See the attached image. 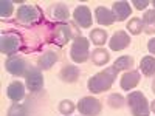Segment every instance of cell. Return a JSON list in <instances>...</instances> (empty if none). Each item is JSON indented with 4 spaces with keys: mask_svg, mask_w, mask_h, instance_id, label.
I'll use <instances>...</instances> for the list:
<instances>
[{
    "mask_svg": "<svg viewBox=\"0 0 155 116\" xmlns=\"http://www.w3.org/2000/svg\"><path fill=\"white\" fill-rule=\"evenodd\" d=\"M116 68L112 65V67H107L106 70H102L96 74H93L92 77L88 79L87 82V88L92 95H99V93H104V92H109L112 88L115 79H116Z\"/></svg>",
    "mask_w": 155,
    "mask_h": 116,
    "instance_id": "1",
    "label": "cell"
},
{
    "mask_svg": "<svg viewBox=\"0 0 155 116\" xmlns=\"http://www.w3.org/2000/svg\"><path fill=\"white\" fill-rule=\"evenodd\" d=\"M132 116H149L150 114V102L143 95V92H130L126 98Z\"/></svg>",
    "mask_w": 155,
    "mask_h": 116,
    "instance_id": "2",
    "label": "cell"
},
{
    "mask_svg": "<svg viewBox=\"0 0 155 116\" xmlns=\"http://www.w3.org/2000/svg\"><path fill=\"white\" fill-rule=\"evenodd\" d=\"M90 42L84 36H76L70 47V57L74 63H84L90 59Z\"/></svg>",
    "mask_w": 155,
    "mask_h": 116,
    "instance_id": "3",
    "label": "cell"
},
{
    "mask_svg": "<svg viewBox=\"0 0 155 116\" xmlns=\"http://www.w3.org/2000/svg\"><path fill=\"white\" fill-rule=\"evenodd\" d=\"M76 108L84 116H98L102 110V104L99 99H96L93 96H84L79 99Z\"/></svg>",
    "mask_w": 155,
    "mask_h": 116,
    "instance_id": "4",
    "label": "cell"
},
{
    "mask_svg": "<svg viewBox=\"0 0 155 116\" xmlns=\"http://www.w3.org/2000/svg\"><path fill=\"white\" fill-rule=\"evenodd\" d=\"M5 70L12 74V76H16V77H20V76H25L28 73L30 67H28V62L25 60L22 56H9L6 60H5Z\"/></svg>",
    "mask_w": 155,
    "mask_h": 116,
    "instance_id": "5",
    "label": "cell"
},
{
    "mask_svg": "<svg viewBox=\"0 0 155 116\" xmlns=\"http://www.w3.org/2000/svg\"><path fill=\"white\" fill-rule=\"evenodd\" d=\"M17 20L23 25H34L37 22H41V11L34 5H22L17 12Z\"/></svg>",
    "mask_w": 155,
    "mask_h": 116,
    "instance_id": "6",
    "label": "cell"
},
{
    "mask_svg": "<svg viewBox=\"0 0 155 116\" xmlns=\"http://www.w3.org/2000/svg\"><path fill=\"white\" fill-rule=\"evenodd\" d=\"M22 42H20V37L16 33H6L2 36V40H0V51L3 54L9 56H14L17 51L20 50Z\"/></svg>",
    "mask_w": 155,
    "mask_h": 116,
    "instance_id": "7",
    "label": "cell"
},
{
    "mask_svg": "<svg viewBox=\"0 0 155 116\" xmlns=\"http://www.w3.org/2000/svg\"><path fill=\"white\" fill-rule=\"evenodd\" d=\"M25 85L30 92L37 93L44 88V74L42 70H39L37 67H30L28 73L25 74Z\"/></svg>",
    "mask_w": 155,
    "mask_h": 116,
    "instance_id": "8",
    "label": "cell"
},
{
    "mask_svg": "<svg viewBox=\"0 0 155 116\" xmlns=\"http://www.w3.org/2000/svg\"><path fill=\"white\" fill-rule=\"evenodd\" d=\"M130 42H132L130 34H129L127 31H116L110 37V40L107 44H109V48L112 51H123V50L130 47Z\"/></svg>",
    "mask_w": 155,
    "mask_h": 116,
    "instance_id": "9",
    "label": "cell"
},
{
    "mask_svg": "<svg viewBox=\"0 0 155 116\" xmlns=\"http://www.w3.org/2000/svg\"><path fill=\"white\" fill-rule=\"evenodd\" d=\"M73 20L79 25L81 28H90V27H92V22H93L90 8L85 6V5L76 6L74 11H73Z\"/></svg>",
    "mask_w": 155,
    "mask_h": 116,
    "instance_id": "10",
    "label": "cell"
},
{
    "mask_svg": "<svg viewBox=\"0 0 155 116\" xmlns=\"http://www.w3.org/2000/svg\"><path fill=\"white\" fill-rule=\"evenodd\" d=\"M140 81H141L140 71H137V70H129V71H126V73L121 76L120 87L124 90V92H130V90H134L135 87H138Z\"/></svg>",
    "mask_w": 155,
    "mask_h": 116,
    "instance_id": "11",
    "label": "cell"
},
{
    "mask_svg": "<svg viewBox=\"0 0 155 116\" xmlns=\"http://www.w3.org/2000/svg\"><path fill=\"white\" fill-rule=\"evenodd\" d=\"M112 12L115 16V20L118 22H124L127 17H130L132 14V6L126 0H120V2H113L112 5Z\"/></svg>",
    "mask_w": 155,
    "mask_h": 116,
    "instance_id": "12",
    "label": "cell"
},
{
    "mask_svg": "<svg viewBox=\"0 0 155 116\" xmlns=\"http://www.w3.org/2000/svg\"><path fill=\"white\" fill-rule=\"evenodd\" d=\"M48 16L53 19V20H58V22H64L65 23L70 17V11H68V6L65 3H53L50 8H48Z\"/></svg>",
    "mask_w": 155,
    "mask_h": 116,
    "instance_id": "13",
    "label": "cell"
},
{
    "mask_svg": "<svg viewBox=\"0 0 155 116\" xmlns=\"http://www.w3.org/2000/svg\"><path fill=\"white\" fill-rule=\"evenodd\" d=\"M73 37V30L68 23H61L56 27L54 31V44H58L59 47L65 45L70 39Z\"/></svg>",
    "mask_w": 155,
    "mask_h": 116,
    "instance_id": "14",
    "label": "cell"
},
{
    "mask_svg": "<svg viewBox=\"0 0 155 116\" xmlns=\"http://www.w3.org/2000/svg\"><path fill=\"white\" fill-rule=\"evenodd\" d=\"M25 87L27 85L20 81H12L6 88V96L12 102H20L25 98Z\"/></svg>",
    "mask_w": 155,
    "mask_h": 116,
    "instance_id": "15",
    "label": "cell"
},
{
    "mask_svg": "<svg viewBox=\"0 0 155 116\" xmlns=\"http://www.w3.org/2000/svg\"><path fill=\"white\" fill-rule=\"evenodd\" d=\"M58 60H59V54L56 53V51L48 50V51H45L44 54L39 56V59H37V68L47 71V70H50L51 67H53Z\"/></svg>",
    "mask_w": 155,
    "mask_h": 116,
    "instance_id": "16",
    "label": "cell"
},
{
    "mask_svg": "<svg viewBox=\"0 0 155 116\" xmlns=\"http://www.w3.org/2000/svg\"><path fill=\"white\" fill-rule=\"evenodd\" d=\"M95 19L99 25H102V27H110V25H113L116 22L112 9H109L106 6H98L95 9Z\"/></svg>",
    "mask_w": 155,
    "mask_h": 116,
    "instance_id": "17",
    "label": "cell"
},
{
    "mask_svg": "<svg viewBox=\"0 0 155 116\" xmlns=\"http://www.w3.org/2000/svg\"><path fill=\"white\" fill-rule=\"evenodd\" d=\"M79 74H81L79 67H76V65H65L61 70L59 77L65 84H73V82H76L78 79H79Z\"/></svg>",
    "mask_w": 155,
    "mask_h": 116,
    "instance_id": "18",
    "label": "cell"
},
{
    "mask_svg": "<svg viewBox=\"0 0 155 116\" xmlns=\"http://www.w3.org/2000/svg\"><path fill=\"white\" fill-rule=\"evenodd\" d=\"M90 59H92V62L95 63L96 67H102L106 65V63L110 60V53L106 50V48H96L93 50V53L90 54Z\"/></svg>",
    "mask_w": 155,
    "mask_h": 116,
    "instance_id": "19",
    "label": "cell"
},
{
    "mask_svg": "<svg viewBox=\"0 0 155 116\" xmlns=\"http://www.w3.org/2000/svg\"><path fill=\"white\" fill-rule=\"evenodd\" d=\"M141 20H143V31L146 34H155V9H146Z\"/></svg>",
    "mask_w": 155,
    "mask_h": 116,
    "instance_id": "20",
    "label": "cell"
},
{
    "mask_svg": "<svg viewBox=\"0 0 155 116\" xmlns=\"http://www.w3.org/2000/svg\"><path fill=\"white\" fill-rule=\"evenodd\" d=\"M88 40H92L93 45H96L98 48L106 45V42L109 40V36H107V31L102 30V28H93L90 31V36H88Z\"/></svg>",
    "mask_w": 155,
    "mask_h": 116,
    "instance_id": "21",
    "label": "cell"
},
{
    "mask_svg": "<svg viewBox=\"0 0 155 116\" xmlns=\"http://www.w3.org/2000/svg\"><path fill=\"white\" fill-rule=\"evenodd\" d=\"M140 71L143 76H155V57L153 56H144L140 62Z\"/></svg>",
    "mask_w": 155,
    "mask_h": 116,
    "instance_id": "22",
    "label": "cell"
},
{
    "mask_svg": "<svg viewBox=\"0 0 155 116\" xmlns=\"http://www.w3.org/2000/svg\"><path fill=\"white\" fill-rule=\"evenodd\" d=\"M134 63H135V59L132 56H121L113 62V67L116 68V71H121V70L129 71V70H132Z\"/></svg>",
    "mask_w": 155,
    "mask_h": 116,
    "instance_id": "23",
    "label": "cell"
},
{
    "mask_svg": "<svg viewBox=\"0 0 155 116\" xmlns=\"http://www.w3.org/2000/svg\"><path fill=\"white\" fill-rule=\"evenodd\" d=\"M127 33L132 34V36H138L143 33V20L140 17H132L130 20L127 22V27H126Z\"/></svg>",
    "mask_w": 155,
    "mask_h": 116,
    "instance_id": "24",
    "label": "cell"
},
{
    "mask_svg": "<svg viewBox=\"0 0 155 116\" xmlns=\"http://www.w3.org/2000/svg\"><path fill=\"white\" fill-rule=\"evenodd\" d=\"M59 113L64 114V116H70L74 110H76V105H74V102L70 101V99H64L59 102Z\"/></svg>",
    "mask_w": 155,
    "mask_h": 116,
    "instance_id": "25",
    "label": "cell"
},
{
    "mask_svg": "<svg viewBox=\"0 0 155 116\" xmlns=\"http://www.w3.org/2000/svg\"><path fill=\"white\" fill-rule=\"evenodd\" d=\"M12 3L14 2H9V0H2V2H0V17H2V20L11 17V14H12Z\"/></svg>",
    "mask_w": 155,
    "mask_h": 116,
    "instance_id": "26",
    "label": "cell"
},
{
    "mask_svg": "<svg viewBox=\"0 0 155 116\" xmlns=\"http://www.w3.org/2000/svg\"><path fill=\"white\" fill-rule=\"evenodd\" d=\"M124 102H126V99L123 98V95H118V93L110 95L109 99H107V104H109L112 108H121V107L124 105Z\"/></svg>",
    "mask_w": 155,
    "mask_h": 116,
    "instance_id": "27",
    "label": "cell"
},
{
    "mask_svg": "<svg viewBox=\"0 0 155 116\" xmlns=\"http://www.w3.org/2000/svg\"><path fill=\"white\" fill-rule=\"evenodd\" d=\"M8 116H28V110L22 104H12L8 110Z\"/></svg>",
    "mask_w": 155,
    "mask_h": 116,
    "instance_id": "28",
    "label": "cell"
},
{
    "mask_svg": "<svg viewBox=\"0 0 155 116\" xmlns=\"http://www.w3.org/2000/svg\"><path fill=\"white\" fill-rule=\"evenodd\" d=\"M132 5H135L138 11H143L147 8V5H150V2H147V0H132Z\"/></svg>",
    "mask_w": 155,
    "mask_h": 116,
    "instance_id": "29",
    "label": "cell"
},
{
    "mask_svg": "<svg viewBox=\"0 0 155 116\" xmlns=\"http://www.w3.org/2000/svg\"><path fill=\"white\" fill-rule=\"evenodd\" d=\"M147 51L150 54H155V37L149 39V42H147Z\"/></svg>",
    "mask_w": 155,
    "mask_h": 116,
    "instance_id": "30",
    "label": "cell"
},
{
    "mask_svg": "<svg viewBox=\"0 0 155 116\" xmlns=\"http://www.w3.org/2000/svg\"><path fill=\"white\" fill-rule=\"evenodd\" d=\"M150 111H152V113H155V99L150 102Z\"/></svg>",
    "mask_w": 155,
    "mask_h": 116,
    "instance_id": "31",
    "label": "cell"
},
{
    "mask_svg": "<svg viewBox=\"0 0 155 116\" xmlns=\"http://www.w3.org/2000/svg\"><path fill=\"white\" fill-rule=\"evenodd\" d=\"M152 92L155 93V79H153V82H152Z\"/></svg>",
    "mask_w": 155,
    "mask_h": 116,
    "instance_id": "32",
    "label": "cell"
},
{
    "mask_svg": "<svg viewBox=\"0 0 155 116\" xmlns=\"http://www.w3.org/2000/svg\"><path fill=\"white\" fill-rule=\"evenodd\" d=\"M150 5L153 6V9H155V0H152V2H150Z\"/></svg>",
    "mask_w": 155,
    "mask_h": 116,
    "instance_id": "33",
    "label": "cell"
}]
</instances>
